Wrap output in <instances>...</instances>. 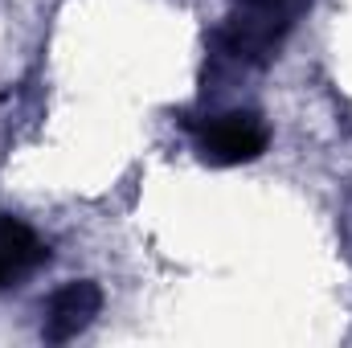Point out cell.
<instances>
[{"label": "cell", "instance_id": "1", "mask_svg": "<svg viewBox=\"0 0 352 348\" xmlns=\"http://www.w3.org/2000/svg\"><path fill=\"white\" fill-rule=\"evenodd\" d=\"M299 8H303V0H238L221 41L234 58L263 66L278 54V45L291 33Z\"/></svg>", "mask_w": 352, "mask_h": 348}, {"label": "cell", "instance_id": "2", "mask_svg": "<svg viewBox=\"0 0 352 348\" xmlns=\"http://www.w3.org/2000/svg\"><path fill=\"white\" fill-rule=\"evenodd\" d=\"M270 144V127L258 111H221L197 127V156L217 168L254 164Z\"/></svg>", "mask_w": 352, "mask_h": 348}, {"label": "cell", "instance_id": "3", "mask_svg": "<svg viewBox=\"0 0 352 348\" xmlns=\"http://www.w3.org/2000/svg\"><path fill=\"white\" fill-rule=\"evenodd\" d=\"M98 307H102V291H98V283H90V279H74V283L58 287V291L50 295V303H45L41 336H45L50 345H66V340L82 336L90 324H94Z\"/></svg>", "mask_w": 352, "mask_h": 348}, {"label": "cell", "instance_id": "4", "mask_svg": "<svg viewBox=\"0 0 352 348\" xmlns=\"http://www.w3.org/2000/svg\"><path fill=\"white\" fill-rule=\"evenodd\" d=\"M45 259H50V246L37 238V230L0 209V291L21 287Z\"/></svg>", "mask_w": 352, "mask_h": 348}]
</instances>
